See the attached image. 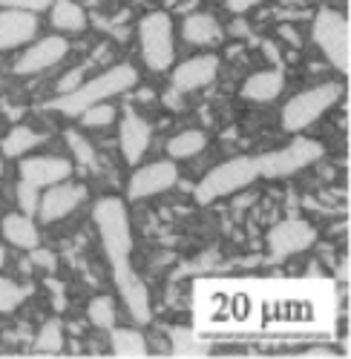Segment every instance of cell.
I'll return each instance as SVG.
<instances>
[{
  "mask_svg": "<svg viewBox=\"0 0 351 359\" xmlns=\"http://www.w3.org/2000/svg\"><path fill=\"white\" fill-rule=\"evenodd\" d=\"M135 83H138V72L130 64H115L107 72L95 75L93 81H81L72 93L52 98L46 107L75 118L81 109L93 107V104H101V101H110L112 95H121V93H127V89H133Z\"/></svg>",
  "mask_w": 351,
  "mask_h": 359,
  "instance_id": "cell-1",
  "label": "cell"
},
{
  "mask_svg": "<svg viewBox=\"0 0 351 359\" xmlns=\"http://www.w3.org/2000/svg\"><path fill=\"white\" fill-rule=\"evenodd\" d=\"M93 222L101 236V248L110 259V264L130 262L133 253V233H130V216L124 198L104 196L93 207Z\"/></svg>",
  "mask_w": 351,
  "mask_h": 359,
  "instance_id": "cell-2",
  "label": "cell"
},
{
  "mask_svg": "<svg viewBox=\"0 0 351 359\" xmlns=\"http://www.w3.org/2000/svg\"><path fill=\"white\" fill-rule=\"evenodd\" d=\"M256 178H259L256 158L253 156H237V158L213 167L208 175H204L193 193V198H196V204H213L216 198H225V196H233V193L251 187Z\"/></svg>",
  "mask_w": 351,
  "mask_h": 359,
  "instance_id": "cell-3",
  "label": "cell"
},
{
  "mask_svg": "<svg viewBox=\"0 0 351 359\" xmlns=\"http://www.w3.org/2000/svg\"><path fill=\"white\" fill-rule=\"evenodd\" d=\"M343 95V86L329 81V83H317L311 89H303L282 107V130L285 133H303L311 124H317Z\"/></svg>",
  "mask_w": 351,
  "mask_h": 359,
  "instance_id": "cell-4",
  "label": "cell"
},
{
  "mask_svg": "<svg viewBox=\"0 0 351 359\" xmlns=\"http://www.w3.org/2000/svg\"><path fill=\"white\" fill-rule=\"evenodd\" d=\"M311 38L337 72H351V26L345 15L334 9H319L311 23Z\"/></svg>",
  "mask_w": 351,
  "mask_h": 359,
  "instance_id": "cell-5",
  "label": "cell"
},
{
  "mask_svg": "<svg viewBox=\"0 0 351 359\" xmlns=\"http://www.w3.org/2000/svg\"><path fill=\"white\" fill-rule=\"evenodd\" d=\"M138 43L144 64L153 72H167L173 67V20L167 12H147L138 23Z\"/></svg>",
  "mask_w": 351,
  "mask_h": 359,
  "instance_id": "cell-6",
  "label": "cell"
},
{
  "mask_svg": "<svg viewBox=\"0 0 351 359\" xmlns=\"http://www.w3.org/2000/svg\"><path fill=\"white\" fill-rule=\"evenodd\" d=\"M323 144L314 138H297L294 144H288L282 149H274V153H265L256 158V172L262 178H288L311 164H317L323 158Z\"/></svg>",
  "mask_w": 351,
  "mask_h": 359,
  "instance_id": "cell-7",
  "label": "cell"
},
{
  "mask_svg": "<svg viewBox=\"0 0 351 359\" xmlns=\"http://www.w3.org/2000/svg\"><path fill=\"white\" fill-rule=\"evenodd\" d=\"M179 182V167H176L170 158L153 161V164H144L130 175V184H127V198L130 201H141V198H153L167 193L170 187H176Z\"/></svg>",
  "mask_w": 351,
  "mask_h": 359,
  "instance_id": "cell-8",
  "label": "cell"
},
{
  "mask_svg": "<svg viewBox=\"0 0 351 359\" xmlns=\"http://www.w3.org/2000/svg\"><path fill=\"white\" fill-rule=\"evenodd\" d=\"M112 279H115V287H119V296L127 308V313L138 322V325H147L153 319V311H150V293H147V285L138 279V273L133 271L130 262H121V264H112Z\"/></svg>",
  "mask_w": 351,
  "mask_h": 359,
  "instance_id": "cell-9",
  "label": "cell"
},
{
  "mask_svg": "<svg viewBox=\"0 0 351 359\" xmlns=\"http://www.w3.org/2000/svg\"><path fill=\"white\" fill-rule=\"evenodd\" d=\"M69 43L64 35H49L41 38L38 43H32L29 49H23V55L15 61V75H38L44 69L58 67L67 57Z\"/></svg>",
  "mask_w": 351,
  "mask_h": 359,
  "instance_id": "cell-10",
  "label": "cell"
},
{
  "mask_svg": "<svg viewBox=\"0 0 351 359\" xmlns=\"http://www.w3.org/2000/svg\"><path fill=\"white\" fill-rule=\"evenodd\" d=\"M84 198H86V187L67 178V182H61V184L46 187V193L41 196V204H38V216L46 224L61 222V219H67L78 210V207L84 204Z\"/></svg>",
  "mask_w": 351,
  "mask_h": 359,
  "instance_id": "cell-11",
  "label": "cell"
},
{
  "mask_svg": "<svg viewBox=\"0 0 351 359\" xmlns=\"http://www.w3.org/2000/svg\"><path fill=\"white\" fill-rule=\"evenodd\" d=\"M314 227L303 219H285L279 224L271 227L268 233V250L274 253V259H288V256H294V253H303L314 245Z\"/></svg>",
  "mask_w": 351,
  "mask_h": 359,
  "instance_id": "cell-12",
  "label": "cell"
},
{
  "mask_svg": "<svg viewBox=\"0 0 351 359\" xmlns=\"http://www.w3.org/2000/svg\"><path fill=\"white\" fill-rule=\"evenodd\" d=\"M216 72H219L216 55H196L170 72V86L179 89V93H193V89H204L208 83H213Z\"/></svg>",
  "mask_w": 351,
  "mask_h": 359,
  "instance_id": "cell-13",
  "label": "cell"
},
{
  "mask_svg": "<svg viewBox=\"0 0 351 359\" xmlns=\"http://www.w3.org/2000/svg\"><path fill=\"white\" fill-rule=\"evenodd\" d=\"M38 35V15L20 9H0V52L32 43Z\"/></svg>",
  "mask_w": 351,
  "mask_h": 359,
  "instance_id": "cell-14",
  "label": "cell"
},
{
  "mask_svg": "<svg viewBox=\"0 0 351 359\" xmlns=\"http://www.w3.org/2000/svg\"><path fill=\"white\" fill-rule=\"evenodd\" d=\"M20 178L29 184L41 187H52L61 184L67 178H72V164L61 156H35V158H23L20 161Z\"/></svg>",
  "mask_w": 351,
  "mask_h": 359,
  "instance_id": "cell-15",
  "label": "cell"
},
{
  "mask_svg": "<svg viewBox=\"0 0 351 359\" xmlns=\"http://www.w3.org/2000/svg\"><path fill=\"white\" fill-rule=\"evenodd\" d=\"M153 138V130L144 118L133 109H127V115L121 118V127H119V144H121V156L127 164H138L144 158Z\"/></svg>",
  "mask_w": 351,
  "mask_h": 359,
  "instance_id": "cell-16",
  "label": "cell"
},
{
  "mask_svg": "<svg viewBox=\"0 0 351 359\" xmlns=\"http://www.w3.org/2000/svg\"><path fill=\"white\" fill-rule=\"evenodd\" d=\"M222 26L208 12H193L182 20V38L193 46H216L222 41Z\"/></svg>",
  "mask_w": 351,
  "mask_h": 359,
  "instance_id": "cell-17",
  "label": "cell"
},
{
  "mask_svg": "<svg viewBox=\"0 0 351 359\" xmlns=\"http://www.w3.org/2000/svg\"><path fill=\"white\" fill-rule=\"evenodd\" d=\"M285 86V78L282 72L277 69H262V72H253L245 83H242V98L245 101H253V104H268L274 101Z\"/></svg>",
  "mask_w": 351,
  "mask_h": 359,
  "instance_id": "cell-18",
  "label": "cell"
},
{
  "mask_svg": "<svg viewBox=\"0 0 351 359\" xmlns=\"http://www.w3.org/2000/svg\"><path fill=\"white\" fill-rule=\"evenodd\" d=\"M0 233H4V238H6L9 245H15L20 250H32L41 242V233H38L32 216H26V213L6 216L4 222H0Z\"/></svg>",
  "mask_w": 351,
  "mask_h": 359,
  "instance_id": "cell-19",
  "label": "cell"
},
{
  "mask_svg": "<svg viewBox=\"0 0 351 359\" xmlns=\"http://www.w3.org/2000/svg\"><path fill=\"white\" fill-rule=\"evenodd\" d=\"M52 26L61 35H78L86 29V12L75 4V0H52Z\"/></svg>",
  "mask_w": 351,
  "mask_h": 359,
  "instance_id": "cell-20",
  "label": "cell"
},
{
  "mask_svg": "<svg viewBox=\"0 0 351 359\" xmlns=\"http://www.w3.org/2000/svg\"><path fill=\"white\" fill-rule=\"evenodd\" d=\"M41 141H44L41 133H35L32 127H26V124H18L0 138V149H4V156H9V158H20V156L29 153V149H35Z\"/></svg>",
  "mask_w": 351,
  "mask_h": 359,
  "instance_id": "cell-21",
  "label": "cell"
},
{
  "mask_svg": "<svg viewBox=\"0 0 351 359\" xmlns=\"http://www.w3.org/2000/svg\"><path fill=\"white\" fill-rule=\"evenodd\" d=\"M112 353L124 356V359H138L147 356V339L141 337V331L135 327H112Z\"/></svg>",
  "mask_w": 351,
  "mask_h": 359,
  "instance_id": "cell-22",
  "label": "cell"
},
{
  "mask_svg": "<svg viewBox=\"0 0 351 359\" xmlns=\"http://www.w3.org/2000/svg\"><path fill=\"white\" fill-rule=\"evenodd\" d=\"M208 147V133L201 130H185L167 141V156L170 158H193Z\"/></svg>",
  "mask_w": 351,
  "mask_h": 359,
  "instance_id": "cell-23",
  "label": "cell"
},
{
  "mask_svg": "<svg viewBox=\"0 0 351 359\" xmlns=\"http://www.w3.org/2000/svg\"><path fill=\"white\" fill-rule=\"evenodd\" d=\"M86 316H90V322L95 327H101V331H112L115 319H119V313H115V302L110 296H95L90 302V308H86Z\"/></svg>",
  "mask_w": 351,
  "mask_h": 359,
  "instance_id": "cell-24",
  "label": "cell"
},
{
  "mask_svg": "<svg viewBox=\"0 0 351 359\" xmlns=\"http://www.w3.org/2000/svg\"><path fill=\"white\" fill-rule=\"evenodd\" d=\"M115 107L112 104H107V101H101V104H93V107H86V109H81L75 118L84 124V127H107V124H112L115 121Z\"/></svg>",
  "mask_w": 351,
  "mask_h": 359,
  "instance_id": "cell-25",
  "label": "cell"
},
{
  "mask_svg": "<svg viewBox=\"0 0 351 359\" xmlns=\"http://www.w3.org/2000/svg\"><path fill=\"white\" fill-rule=\"evenodd\" d=\"M26 296H29L26 287H20V285H15L12 279H4V276H0V313H12V311H18V308L26 302Z\"/></svg>",
  "mask_w": 351,
  "mask_h": 359,
  "instance_id": "cell-26",
  "label": "cell"
},
{
  "mask_svg": "<svg viewBox=\"0 0 351 359\" xmlns=\"http://www.w3.org/2000/svg\"><path fill=\"white\" fill-rule=\"evenodd\" d=\"M35 348L44 351V353H58V351H61L64 348V327H61V322L49 319L44 325V331L38 334V339H35Z\"/></svg>",
  "mask_w": 351,
  "mask_h": 359,
  "instance_id": "cell-27",
  "label": "cell"
},
{
  "mask_svg": "<svg viewBox=\"0 0 351 359\" xmlns=\"http://www.w3.org/2000/svg\"><path fill=\"white\" fill-rule=\"evenodd\" d=\"M173 353L176 356H201V353H208V351H204V342H199L193 337V331H187V327H179V331H173Z\"/></svg>",
  "mask_w": 351,
  "mask_h": 359,
  "instance_id": "cell-28",
  "label": "cell"
},
{
  "mask_svg": "<svg viewBox=\"0 0 351 359\" xmlns=\"http://www.w3.org/2000/svg\"><path fill=\"white\" fill-rule=\"evenodd\" d=\"M67 144L72 147V153H75V158L84 164V167H90V170H95V164H98V158H95V153H93V147H90V141H86L81 133H75V130H69L67 133Z\"/></svg>",
  "mask_w": 351,
  "mask_h": 359,
  "instance_id": "cell-29",
  "label": "cell"
},
{
  "mask_svg": "<svg viewBox=\"0 0 351 359\" xmlns=\"http://www.w3.org/2000/svg\"><path fill=\"white\" fill-rule=\"evenodd\" d=\"M18 204H20V210L26 213V216H38V204H41V193H38V187L35 184H29V182H23L20 178V184H18Z\"/></svg>",
  "mask_w": 351,
  "mask_h": 359,
  "instance_id": "cell-30",
  "label": "cell"
},
{
  "mask_svg": "<svg viewBox=\"0 0 351 359\" xmlns=\"http://www.w3.org/2000/svg\"><path fill=\"white\" fill-rule=\"evenodd\" d=\"M52 6V0H0V9H20V12H32L41 15Z\"/></svg>",
  "mask_w": 351,
  "mask_h": 359,
  "instance_id": "cell-31",
  "label": "cell"
},
{
  "mask_svg": "<svg viewBox=\"0 0 351 359\" xmlns=\"http://www.w3.org/2000/svg\"><path fill=\"white\" fill-rule=\"evenodd\" d=\"M32 262L38 267H44V271H55V267H58L55 253L52 250H44V248H32Z\"/></svg>",
  "mask_w": 351,
  "mask_h": 359,
  "instance_id": "cell-32",
  "label": "cell"
},
{
  "mask_svg": "<svg viewBox=\"0 0 351 359\" xmlns=\"http://www.w3.org/2000/svg\"><path fill=\"white\" fill-rule=\"evenodd\" d=\"M84 81V69L81 67H75L64 81H58V95H67V93H72V89L78 86Z\"/></svg>",
  "mask_w": 351,
  "mask_h": 359,
  "instance_id": "cell-33",
  "label": "cell"
},
{
  "mask_svg": "<svg viewBox=\"0 0 351 359\" xmlns=\"http://www.w3.org/2000/svg\"><path fill=\"white\" fill-rule=\"evenodd\" d=\"M262 0H227V9L233 12V15H245V12H251L253 6H259Z\"/></svg>",
  "mask_w": 351,
  "mask_h": 359,
  "instance_id": "cell-34",
  "label": "cell"
},
{
  "mask_svg": "<svg viewBox=\"0 0 351 359\" xmlns=\"http://www.w3.org/2000/svg\"><path fill=\"white\" fill-rule=\"evenodd\" d=\"M185 93H179V89H167V93H164V104L170 107V109H185V98H182Z\"/></svg>",
  "mask_w": 351,
  "mask_h": 359,
  "instance_id": "cell-35",
  "label": "cell"
},
{
  "mask_svg": "<svg viewBox=\"0 0 351 359\" xmlns=\"http://www.w3.org/2000/svg\"><path fill=\"white\" fill-rule=\"evenodd\" d=\"M6 264V250H4V245H0V267Z\"/></svg>",
  "mask_w": 351,
  "mask_h": 359,
  "instance_id": "cell-36",
  "label": "cell"
},
{
  "mask_svg": "<svg viewBox=\"0 0 351 359\" xmlns=\"http://www.w3.org/2000/svg\"><path fill=\"white\" fill-rule=\"evenodd\" d=\"M0 167H4V149H0Z\"/></svg>",
  "mask_w": 351,
  "mask_h": 359,
  "instance_id": "cell-37",
  "label": "cell"
}]
</instances>
